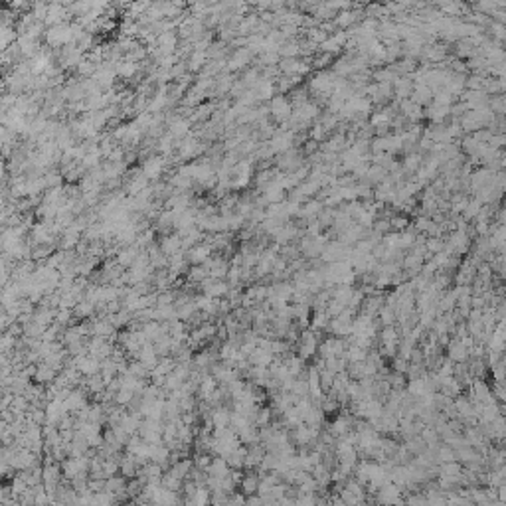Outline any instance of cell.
I'll list each match as a JSON object with an SVG mask.
<instances>
[{
	"mask_svg": "<svg viewBox=\"0 0 506 506\" xmlns=\"http://www.w3.org/2000/svg\"><path fill=\"white\" fill-rule=\"evenodd\" d=\"M45 42L54 48H60V45H70L74 44V30H72V24L63 22L58 26H52L45 30Z\"/></svg>",
	"mask_w": 506,
	"mask_h": 506,
	"instance_id": "6da1fadb",
	"label": "cell"
},
{
	"mask_svg": "<svg viewBox=\"0 0 506 506\" xmlns=\"http://www.w3.org/2000/svg\"><path fill=\"white\" fill-rule=\"evenodd\" d=\"M253 52L249 48H239L234 52L232 60H227V72H236V70H243L247 67V63H251Z\"/></svg>",
	"mask_w": 506,
	"mask_h": 506,
	"instance_id": "7a4b0ae2",
	"label": "cell"
},
{
	"mask_svg": "<svg viewBox=\"0 0 506 506\" xmlns=\"http://www.w3.org/2000/svg\"><path fill=\"white\" fill-rule=\"evenodd\" d=\"M164 170V158L163 156H149L143 163V174L149 180H156Z\"/></svg>",
	"mask_w": 506,
	"mask_h": 506,
	"instance_id": "3957f363",
	"label": "cell"
},
{
	"mask_svg": "<svg viewBox=\"0 0 506 506\" xmlns=\"http://www.w3.org/2000/svg\"><path fill=\"white\" fill-rule=\"evenodd\" d=\"M160 251L164 253V255H176V253H180L182 251V238H180L178 234H170V236H166V238H163V241H160Z\"/></svg>",
	"mask_w": 506,
	"mask_h": 506,
	"instance_id": "277c9868",
	"label": "cell"
},
{
	"mask_svg": "<svg viewBox=\"0 0 506 506\" xmlns=\"http://www.w3.org/2000/svg\"><path fill=\"white\" fill-rule=\"evenodd\" d=\"M202 150H204V147H202L198 141H194V139H186V141L178 143L180 158H192V156H196V154L202 152Z\"/></svg>",
	"mask_w": 506,
	"mask_h": 506,
	"instance_id": "5b68a950",
	"label": "cell"
},
{
	"mask_svg": "<svg viewBox=\"0 0 506 506\" xmlns=\"http://www.w3.org/2000/svg\"><path fill=\"white\" fill-rule=\"evenodd\" d=\"M212 251H214V249H212L210 243H198V245H194L192 249L188 251V259H190L192 263H206V259L210 257V253Z\"/></svg>",
	"mask_w": 506,
	"mask_h": 506,
	"instance_id": "8992f818",
	"label": "cell"
},
{
	"mask_svg": "<svg viewBox=\"0 0 506 506\" xmlns=\"http://www.w3.org/2000/svg\"><path fill=\"white\" fill-rule=\"evenodd\" d=\"M168 133L172 134V136H176V139H184L186 134L190 133V121L182 119V117H174V119L170 121Z\"/></svg>",
	"mask_w": 506,
	"mask_h": 506,
	"instance_id": "52a82bcc",
	"label": "cell"
},
{
	"mask_svg": "<svg viewBox=\"0 0 506 506\" xmlns=\"http://www.w3.org/2000/svg\"><path fill=\"white\" fill-rule=\"evenodd\" d=\"M208 52H196L194 50L192 56L186 60V65H188V70L190 72H200V70H204L206 67V63H208Z\"/></svg>",
	"mask_w": 506,
	"mask_h": 506,
	"instance_id": "ba28073f",
	"label": "cell"
},
{
	"mask_svg": "<svg viewBox=\"0 0 506 506\" xmlns=\"http://www.w3.org/2000/svg\"><path fill=\"white\" fill-rule=\"evenodd\" d=\"M136 72H139V65H136L134 61H129L123 58V60L117 63V75L123 77V79H131Z\"/></svg>",
	"mask_w": 506,
	"mask_h": 506,
	"instance_id": "9c48e42d",
	"label": "cell"
},
{
	"mask_svg": "<svg viewBox=\"0 0 506 506\" xmlns=\"http://www.w3.org/2000/svg\"><path fill=\"white\" fill-rule=\"evenodd\" d=\"M271 113L277 117V119H287L289 117V105L283 97H275L271 101Z\"/></svg>",
	"mask_w": 506,
	"mask_h": 506,
	"instance_id": "30bf717a",
	"label": "cell"
},
{
	"mask_svg": "<svg viewBox=\"0 0 506 506\" xmlns=\"http://www.w3.org/2000/svg\"><path fill=\"white\" fill-rule=\"evenodd\" d=\"M214 111V105H198V109L192 113V121H206Z\"/></svg>",
	"mask_w": 506,
	"mask_h": 506,
	"instance_id": "8fae6325",
	"label": "cell"
},
{
	"mask_svg": "<svg viewBox=\"0 0 506 506\" xmlns=\"http://www.w3.org/2000/svg\"><path fill=\"white\" fill-rule=\"evenodd\" d=\"M227 218V229L229 232H236V229H239L241 225H243V216H239V214H232V216H225Z\"/></svg>",
	"mask_w": 506,
	"mask_h": 506,
	"instance_id": "7c38bea8",
	"label": "cell"
},
{
	"mask_svg": "<svg viewBox=\"0 0 506 506\" xmlns=\"http://www.w3.org/2000/svg\"><path fill=\"white\" fill-rule=\"evenodd\" d=\"M261 60L265 61V63H275V61H277V52H267V54H263Z\"/></svg>",
	"mask_w": 506,
	"mask_h": 506,
	"instance_id": "4fadbf2b",
	"label": "cell"
}]
</instances>
